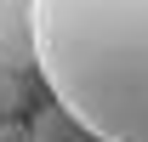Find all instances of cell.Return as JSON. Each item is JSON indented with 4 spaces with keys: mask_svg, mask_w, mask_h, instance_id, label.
Listing matches in <instances>:
<instances>
[{
    "mask_svg": "<svg viewBox=\"0 0 148 142\" xmlns=\"http://www.w3.org/2000/svg\"><path fill=\"white\" fill-rule=\"evenodd\" d=\"M23 97H29V85H23V74L0 68V119H17V114H23Z\"/></svg>",
    "mask_w": 148,
    "mask_h": 142,
    "instance_id": "4",
    "label": "cell"
},
{
    "mask_svg": "<svg viewBox=\"0 0 148 142\" xmlns=\"http://www.w3.org/2000/svg\"><path fill=\"white\" fill-rule=\"evenodd\" d=\"M29 142H91L86 137V131H80V125L69 119V114H63V108H40L34 114V125H29Z\"/></svg>",
    "mask_w": 148,
    "mask_h": 142,
    "instance_id": "3",
    "label": "cell"
},
{
    "mask_svg": "<svg viewBox=\"0 0 148 142\" xmlns=\"http://www.w3.org/2000/svg\"><path fill=\"white\" fill-rule=\"evenodd\" d=\"M34 68L91 142H148V0H29Z\"/></svg>",
    "mask_w": 148,
    "mask_h": 142,
    "instance_id": "1",
    "label": "cell"
},
{
    "mask_svg": "<svg viewBox=\"0 0 148 142\" xmlns=\"http://www.w3.org/2000/svg\"><path fill=\"white\" fill-rule=\"evenodd\" d=\"M0 142H29V125H17V119H0Z\"/></svg>",
    "mask_w": 148,
    "mask_h": 142,
    "instance_id": "5",
    "label": "cell"
},
{
    "mask_svg": "<svg viewBox=\"0 0 148 142\" xmlns=\"http://www.w3.org/2000/svg\"><path fill=\"white\" fill-rule=\"evenodd\" d=\"M34 63V29H29V0H0V68L23 74Z\"/></svg>",
    "mask_w": 148,
    "mask_h": 142,
    "instance_id": "2",
    "label": "cell"
}]
</instances>
